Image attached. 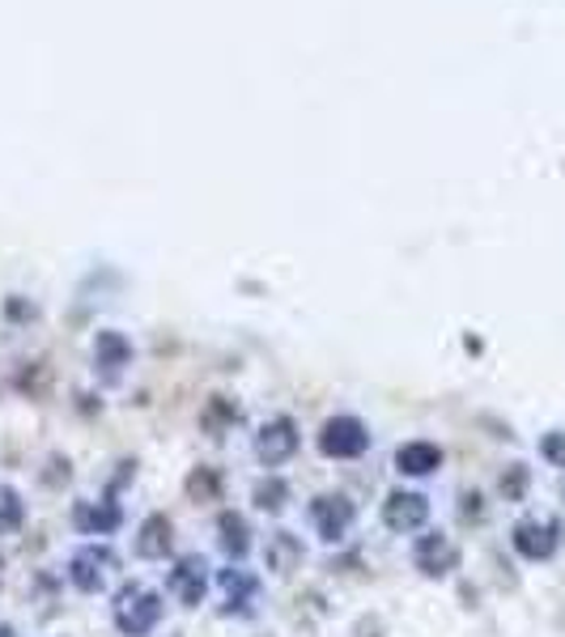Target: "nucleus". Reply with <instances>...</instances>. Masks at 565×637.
Returning a JSON list of instances; mask_svg holds the SVG:
<instances>
[{
	"label": "nucleus",
	"instance_id": "f3484780",
	"mask_svg": "<svg viewBox=\"0 0 565 637\" xmlns=\"http://www.w3.org/2000/svg\"><path fill=\"white\" fill-rule=\"evenodd\" d=\"M256 506L259 510H268V515H277V510H285V501H289V485H285L281 476H264L256 485Z\"/></svg>",
	"mask_w": 565,
	"mask_h": 637
},
{
	"label": "nucleus",
	"instance_id": "f8f14e48",
	"mask_svg": "<svg viewBox=\"0 0 565 637\" xmlns=\"http://www.w3.org/2000/svg\"><path fill=\"white\" fill-rule=\"evenodd\" d=\"M170 544H175V527L166 515H149L141 522V531H137V557L145 561H162L166 553H170Z\"/></svg>",
	"mask_w": 565,
	"mask_h": 637
},
{
	"label": "nucleus",
	"instance_id": "9d476101",
	"mask_svg": "<svg viewBox=\"0 0 565 637\" xmlns=\"http://www.w3.org/2000/svg\"><path fill=\"white\" fill-rule=\"evenodd\" d=\"M425 519H429V501H425L422 494H408V489H396V494H387V501H383V522L391 527V531H417V527H425Z\"/></svg>",
	"mask_w": 565,
	"mask_h": 637
},
{
	"label": "nucleus",
	"instance_id": "ddd939ff",
	"mask_svg": "<svg viewBox=\"0 0 565 637\" xmlns=\"http://www.w3.org/2000/svg\"><path fill=\"white\" fill-rule=\"evenodd\" d=\"M443 468V447H434V442H404L396 450V472L404 476H429Z\"/></svg>",
	"mask_w": 565,
	"mask_h": 637
},
{
	"label": "nucleus",
	"instance_id": "a211bd4d",
	"mask_svg": "<svg viewBox=\"0 0 565 637\" xmlns=\"http://www.w3.org/2000/svg\"><path fill=\"white\" fill-rule=\"evenodd\" d=\"M26 519V506L18 489H9V485H0V536H9V531H18Z\"/></svg>",
	"mask_w": 565,
	"mask_h": 637
},
{
	"label": "nucleus",
	"instance_id": "6ab92c4d",
	"mask_svg": "<svg viewBox=\"0 0 565 637\" xmlns=\"http://www.w3.org/2000/svg\"><path fill=\"white\" fill-rule=\"evenodd\" d=\"M541 455L553 468H565V434H544L541 438Z\"/></svg>",
	"mask_w": 565,
	"mask_h": 637
},
{
	"label": "nucleus",
	"instance_id": "7ed1b4c3",
	"mask_svg": "<svg viewBox=\"0 0 565 637\" xmlns=\"http://www.w3.org/2000/svg\"><path fill=\"white\" fill-rule=\"evenodd\" d=\"M310 522H315V531H319V540L328 544H340L349 531H354L357 522V510L349 497L340 494H324L310 501Z\"/></svg>",
	"mask_w": 565,
	"mask_h": 637
},
{
	"label": "nucleus",
	"instance_id": "9b49d317",
	"mask_svg": "<svg viewBox=\"0 0 565 637\" xmlns=\"http://www.w3.org/2000/svg\"><path fill=\"white\" fill-rule=\"evenodd\" d=\"M72 522H77V531H86V536H111L119 522H123V510H119L116 501H77Z\"/></svg>",
	"mask_w": 565,
	"mask_h": 637
},
{
	"label": "nucleus",
	"instance_id": "2eb2a0df",
	"mask_svg": "<svg viewBox=\"0 0 565 637\" xmlns=\"http://www.w3.org/2000/svg\"><path fill=\"white\" fill-rule=\"evenodd\" d=\"M264 561H268V569H277V574H289V569L303 561V540L294 531H272L268 544H264Z\"/></svg>",
	"mask_w": 565,
	"mask_h": 637
},
{
	"label": "nucleus",
	"instance_id": "412c9836",
	"mask_svg": "<svg viewBox=\"0 0 565 637\" xmlns=\"http://www.w3.org/2000/svg\"><path fill=\"white\" fill-rule=\"evenodd\" d=\"M188 489L191 494H212V489H217V480H212V472H196L188 480Z\"/></svg>",
	"mask_w": 565,
	"mask_h": 637
},
{
	"label": "nucleus",
	"instance_id": "20e7f679",
	"mask_svg": "<svg viewBox=\"0 0 565 637\" xmlns=\"http://www.w3.org/2000/svg\"><path fill=\"white\" fill-rule=\"evenodd\" d=\"M511 544H515L518 557H527V561H548V557L562 548V522L557 519H523V522H515Z\"/></svg>",
	"mask_w": 565,
	"mask_h": 637
},
{
	"label": "nucleus",
	"instance_id": "6e6552de",
	"mask_svg": "<svg viewBox=\"0 0 565 637\" xmlns=\"http://www.w3.org/2000/svg\"><path fill=\"white\" fill-rule=\"evenodd\" d=\"M294 450H298V425L289 421V417H272L268 425H259V434H256L259 464L277 468V464H285Z\"/></svg>",
	"mask_w": 565,
	"mask_h": 637
},
{
	"label": "nucleus",
	"instance_id": "f03ea898",
	"mask_svg": "<svg viewBox=\"0 0 565 637\" xmlns=\"http://www.w3.org/2000/svg\"><path fill=\"white\" fill-rule=\"evenodd\" d=\"M119 569V557L107 548V544H86L81 553H72L69 561V578L77 590L86 595H98V590L111 583V574Z\"/></svg>",
	"mask_w": 565,
	"mask_h": 637
},
{
	"label": "nucleus",
	"instance_id": "aec40b11",
	"mask_svg": "<svg viewBox=\"0 0 565 637\" xmlns=\"http://www.w3.org/2000/svg\"><path fill=\"white\" fill-rule=\"evenodd\" d=\"M523 489H527V468H523V464H515L511 472L502 476V494L511 497V501H518V497H523Z\"/></svg>",
	"mask_w": 565,
	"mask_h": 637
},
{
	"label": "nucleus",
	"instance_id": "1a4fd4ad",
	"mask_svg": "<svg viewBox=\"0 0 565 637\" xmlns=\"http://www.w3.org/2000/svg\"><path fill=\"white\" fill-rule=\"evenodd\" d=\"M217 587H221V613L226 616H247L251 613V604H256V595H259V578L251 574V569H242V566H230V569H221L217 574Z\"/></svg>",
	"mask_w": 565,
	"mask_h": 637
},
{
	"label": "nucleus",
	"instance_id": "0eeeda50",
	"mask_svg": "<svg viewBox=\"0 0 565 637\" xmlns=\"http://www.w3.org/2000/svg\"><path fill=\"white\" fill-rule=\"evenodd\" d=\"M413 566L422 569L425 578H447L450 569L459 566V548H455V540L443 536V531H429V536H422L417 548H413Z\"/></svg>",
	"mask_w": 565,
	"mask_h": 637
},
{
	"label": "nucleus",
	"instance_id": "4468645a",
	"mask_svg": "<svg viewBox=\"0 0 565 637\" xmlns=\"http://www.w3.org/2000/svg\"><path fill=\"white\" fill-rule=\"evenodd\" d=\"M95 361L107 370V375H119V370L132 361V345H128V336H123V331H98Z\"/></svg>",
	"mask_w": 565,
	"mask_h": 637
},
{
	"label": "nucleus",
	"instance_id": "dca6fc26",
	"mask_svg": "<svg viewBox=\"0 0 565 637\" xmlns=\"http://www.w3.org/2000/svg\"><path fill=\"white\" fill-rule=\"evenodd\" d=\"M217 540H221V548L238 561V557H247V548H251V527H247L242 515L226 510V515L217 519Z\"/></svg>",
	"mask_w": 565,
	"mask_h": 637
},
{
	"label": "nucleus",
	"instance_id": "4be33fe9",
	"mask_svg": "<svg viewBox=\"0 0 565 637\" xmlns=\"http://www.w3.org/2000/svg\"><path fill=\"white\" fill-rule=\"evenodd\" d=\"M0 637H18V634H13V629H9V625H0Z\"/></svg>",
	"mask_w": 565,
	"mask_h": 637
},
{
	"label": "nucleus",
	"instance_id": "423d86ee",
	"mask_svg": "<svg viewBox=\"0 0 565 637\" xmlns=\"http://www.w3.org/2000/svg\"><path fill=\"white\" fill-rule=\"evenodd\" d=\"M166 590L184 604V608H196V604H205V590H209V561L205 557H179L175 569L166 574Z\"/></svg>",
	"mask_w": 565,
	"mask_h": 637
},
{
	"label": "nucleus",
	"instance_id": "f257e3e1",
	"mask_svg": "<svg viewBox=\"0 0 565 637\" xmlns=\"http://www.w3.org/2000/svg\"><path fill=\"white\" fill-rule=\"evenodd\" d=\"M111 616H116V629L123 637H145L158 629L162 620V595L149 587H119L116 604H111Z\"/></svg>",
	"mask_w": 565,
	"mask_h": 637
},
{
	"label": "nucleus",
	"instance_id": "39448f33",
	"mask_svg": "<svg viewBox=\"0 0 565 637\" xmlns=\"http://www.w3.org/2000/svg\"><path fill=\"white\" fill-rule=\"evenodd\" d=\"M370 447V429L357 421V417H331L324 429H319V450L328 459H357Z\"/></svg>",
	"mask_w": 565,
	"mask_h": 637
}]
</instances>
